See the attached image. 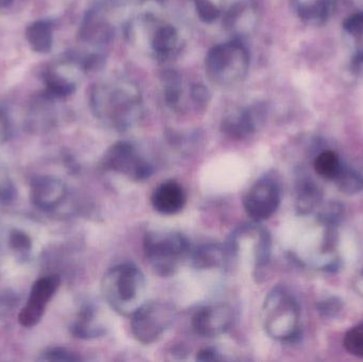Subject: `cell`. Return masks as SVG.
<instances>
[{
    "label": "cell",
    "instance_id": "obj_1",
    "mask_svg": "<svg viewBox=\"0 0 363 362\" xmlns=\"http://www.w3.org/2000/svg\"><path fill=\"white\" fill-rule=\"evenodd\" d=\"M146 290L144 273L131 264L115 266L102 278L104 300L121 316L131 317L146 302Z\"/></svg>",
    "mask_w": 363,
    "mask_h": 362
},
{
    "label": "cell",
    "instance_id": "obj_2",
    "mask_svg": "<svg viewBox=\"0 0 363 362\" xmlns=\"http://www.w3.org/2000/svg\"><path fill=\"white\" fill-rule=\"evenodd\" d=\"M262 322L269 337L277 341H294L300 336V304L289 290L274 287L262 304Z\"/></svg>",
    "mask_w": 363,
    "mask_h": 362
},
{
    "label": "cell",
    "instance_id": "obj_3",
    "mask_svg": "<svg viewBox=\"0 0 363 362\" xmlns=\"http://www.w3.org/2000/svg\"><path fill=\"white\" fill-rule=\"evenodd\" d=\"M144 250L152 269L161 276H170L179 269L189 252V242L174 231H151L145 236Z\"/></svg>",
    "mask_w": 363,
    "mask_h": 362
},
{
    "label": "cell",
    "instance_id": "obj_4",
    "mask_svg": "<svg viewBox=\"0 0 363 362\" xmlns=\"http://www.w3.org/2000/svg\"><path fill=\"white\" fill-rule=\"evenodd\" d=\"M91 108L98 118L121 131L132 127L140 116V100L125 89H96Z\"/></svg>",
    "mask_w": 363,
    "mask_h": 362
},
{
    "label": "cell",
    "instance_id": "obj_5",
    "mask_svg": "<svg viewBox=\"0 0 363 362\" xmlns=\"http://www.w3.org/2000/svg\"><path fill=\"white\" fill-rule=\"evenodd\" d=\"M249 64V53L238 40L216 45L207 52L205 61L209 78L220 84H230L242 79Z\"/></svg>",
    "mask_w": 363,
    "mask_h": 362
},
{
    "label": "cell",
    "instance_id": "obj_6",
    "mask_svg": "<svg viewBox=\"0 0 363 362\" xmlns=\"http://www.w3.org/2000/svg\"><path fill=\"white\" fill-rule=\"evenodd\" d=\"M176 317V307L168 302H145L131 316L132 335L145 346L155 344L172 327Z\"/></svg>",
    "mask_w": 363,
    "mask_h": 362
},
{
    "label": "cell",
    "instance_id": "obj_7",
    "mask_svg": "<svg viewBox=\"0 0 363 362\" xmlns=\"http://www.w3.org/2000/svg\"><path fill=\"white\" fill-rule=\"evenodd\" d=\"M101 167L106 171L121 174L132 181H144L152 174L153 168L133 145L119 142L113 145L101 162Z\"/></svg>",
    "mask_w": 363,
    "mask_h": 362
},
{
    "label": "cell",
    "instance_id": "obj_8",
    "mask_svg": "<svg viewBox=\"0 0 363 362\" xmlns=\"http://www.w3.org/2000/svg\"><path fill=\"white\" fill-rule=\"evenodd\" d=\"M281 204V189L271 178L256 181L243 198V208L255 222L267 220L277 213Z\"/></svg>",
    "mask_w": 363,
    "mask_h": 362
},
{
    "label": "cell",
    "instance_id": "obj_9",
    "mask_svg": "<svg viewBox=\"0 0 363 362\" xmlns=\"http://www.w3.org/2000/svg\"><path fill=\"white\" fill-rule=\"evenodd\" d=\"M60 286L57 276H47L34 283L29 299L19 312V324L26 329L35 327L44 316L47 305Z\"/></svg>",
    "mask_w": 363,
    "mask_h": 362
},
{
    "label": "cell",
    "instance_id": "obj_10",
    "mask_svg": "<svg viewBox=\"0 0 363 362\" xmlns=\"http://www.w3.org/2000/svg\"><path fill=\"white\" fill-rule=\"evenodd\" d=\"M234 323V310L228 304H213L199 308L191 319L196 335L203 338H217L230 331Z\"/></svg>",
    "mask_w": 363,
    "mask_h": 362
},
{
    "label": "cell",
    "instance_id": "obj_11",
    "mask_svg": "<svg viewBox=\"0 0 363 362\" xmlns=\"http://www.w3.org/2000/svg\"><path fill=\"white\" fill-rule=\"evenodd\" d=\"M65 183L52 176H38L32 180L30 196L34 206L45 212L57 210L67 198Z\"/></svg>",
    "mask_w": 363,
    "mask_h": 362
},
{
    "label": "cell",
    "instance_id": "obj_12",
    "mask_svg": "<svg viewBox=\"0 0 363 362\" xmlns=\"http://www.w3.org/2000/svg\"><path fill=\"white\" fill-rule=\"evenodd\" d=\"M185 203V191L176 180H168L162 183L151 196V204L160 214H178L183 210Z\"/></svg>",
    "mask_w": 363,
    "mask_h": 362
},
{
    "label": "cell",
    "instance_id": "obj_13",
    "mask_svg": "<svg viewBox=\"0 0 363 362\" xmlns=\"http://www.w3.org/2000/svg\"><path fill=\"white\" fill-rule=\"evenodd\" d=\"M260 118L262 116H259L257 110L250 108L236 116L225 119L222 123V131L230 137L241 140L256 131Z\"/></svg>",
    "mask_w": 363,
    "mask_h": 362
},
{
    "label": "cell",
    "instance_id": "obj_14",
    "mask_svg": "<svg viewBox=\"0 0 363 362\" xmlns=\"http://www.w3.org/2000/svg\"><path fill=\"white\" fill-rule=\"evenodd\" d=\"M192 266L196 269H218L230 261L228 250L219 244H209L199 247L191 254Z\"/></svg>",
    "mask_w": 363,
    "mask_h": 362
},
{
    "label": "cell",
    "instance_id": "obj_15",
    "mask_svg": "<svg viewBox=\"0 0 363 362\" xmlns=\"http://www.w3.org/2000/svg\"><path fill=\"white\" fill-rule=\"evenodd\" d=\"M25 36L32 50L38 53H48L52 48V23L49 21H34L28 26Z\"/></svg>",
    "mask_w": 363,
    "mask_h": 362
},
{
    "label": "cell",
    "instance_id": "obj_16",
    "mask_svg": "<svg viewBox=\"0 0 363 362\" xmlns=\"http://www.w3.org/2000/svg\"><path fill=\"white\" fill-rule=\"evenodd\" d=\"M72 332L81 339H91L104 335V329L98 321L94 306L86 305L80 310L72 327Z\"/></svg>",
    "mask_w": 363,
    "mask_h": 362
},
{
    "label": "cell",
    "instance_id": "obj_17",
    "mask_svg": "<svg viewBox=\"0 0 363 362\" xmlns=\"http://www.w3.org/2000/svg\"><path fill=\"white\" fill-rule=\"evenodd\" d=\"M43 80L45 84L43 93L52 100L69 97L76 91V84L53 68L44 72Z\"/></svg>",
    "mask_w": 363,
    "mask_h": 362
},
{
    "label": "cell",
    "instance_id": "obj_18",
    "mask_svg": "<svg viewBox=\"0 0 363 362\" xmlns=\"http://www.w3.org/2000/svg\"><path fill=\"white\" fill-rule=\"evenodd\" d=\"M110 27L106 23L100 21L95 12L87 13L85 18L83 19L80 29L81 40L91 44H99V43L108 42L110 38Z\"/></svg>",
    "mask_w": 363,
    "mask_h": 362
},
{
    "label": "cell",
    "instance_id": "obj_19",
    "mask_svg": "<svg viewBox=\"0 0 363 362\" xmlns=\"http://www.w3.org/2000/svg\"><path fill=\"white\" fill-rule=\"evenodd\" d=\"M322 201V191L313 181H301L296 189V208L303 215L313 212Z\"/></svg>",
    "mask_w": 363,
    "mask_h": 362
},
{
    "label": "cell",
    "instance_id": "obj_20",
    "mask_svg": "<svg viewBox=\"0 0 363 362\" xmlns=\"http://www.w3.org/2000/svg\"><path fill=\"white\" fill-rule=\"evenodd\" d=\"M342 166L343 164L334 151H323L315 157L313 162L315 174L325 180L334 181Z\"/></svg>",
    "mask_w": 363,
    "mask_h": 362
},
{
    "label": "cell",
    "instance_id": "obj_21",
    "mask_svg": "<svg viewBox=\"0 0 363 362\" xmlns=\"http://www.w3.org/2000/svg\"><path fill=\"white\" fill-rule=\"evenodd\" d=\"M334 181L339 191L345 195H355L363 189V176L359 172L347 166H342Z\"/></svg>",
    "mask_w": 363,
    "mask_h": 362
},
{
    "label": "cell",
    "instance_id": "obj_22",
    "mask_svg": "<svg viewBox=\"0 0 363 362\" xmlns=\"http://www.w3.org/2000/svg\"><path fill=\"white\" fill-rule=\"evenodd\" d=\"M178 38V31L174 26H162L153 36V50L161 55H169L176 47Z\"/></svg>",
    "mask_w": 363,
    "mask_h": 362
},
{
    "label": "cell",
    "instance_id": "obj_23",
    "mask_svg": "<svg viewBox=\"0 0 363 362\" xmlns=\"http://www.w3.org/2000/svg\"><path fill=\"white\" fill-rule=\"evenodd\" d=\"M343 346L350 354L363 358V324L354 327L345 334Z\"/></svg>",
    "mask_w": 363,
    "mask_h": 362
},
{
    "label": "cell",
    "instance_id": "obj_24",
    "mask_svg": "<svg viewBox=\"0 0 363 362\" xmlns=\"http://www.w3.org/2000/svg\"><path fill=\"white\" fill-rule=\"evenodd\" d=\"M9 246L12 249L13 252L26 259L31 251V240L23 232L14 230L9 236Z\"/></svg>",
    "mask_w": 363,
    "mask_h": 362
},
{
    "label": "cell",
    "instance_id": "obj_25",
    "mask_svg": "<svg viewBox=\"0 0 363 362\" xmlns=\"http://www.w3.org/2000/svg\"><path fill=\"white\" fill-rule=\"evenodd\" d=\"M196 14L204 23H213L220 17V10L211 0H194Z\"/></svg>",
    "mask_w": 363,
    "mask_h": 362
},
{
    "label": "cell",
    "instance_id": "obj_26",
    "mask_svg": "<svg viewBox=\"0 0 363 362\" xmlns=\"http://www.w3.org/2000/svg\"><path fill=\"white\" fill-rule=\"evenodd\" d=\"M343 302L339 298L332 297L320 302L318 310L324 318L333 319L339 316L343 310Z\"/></svg>",
    "mask_w": 363,
    "mask_h": 362
},
{
    "label": "cell",
    "instance_id": "obj_27",
    "mask_svg": "<svg viewBox=\"0 0 363 362\" xmlns=\"http://www.w3.org/2000/svg\"><path fill=\"white\" fill-rule=\"evenodd\" d=\"M15 196V187L8 172L0 166V205L10 203Z\"/></svg>",
    "mask_w": 363,
    "mask_h": 362
},
{
    "label": "cell",
    "instance_id": "obj_28",
    "mask_svg": "<svg viewBox=\"0 0 363 362\" xmlns=\"http://www.w3.org/2000/svg\"><path fill=\"white\" fill-rule=\"evenodd\" d=\"M343 208L338 203H328L324 208V210L320 213L319 218L322 223L328 227H333V225H337L342 218Z\"/></svg>",
    "mask_w": 363,
    "mask_h": 362
},
{
    "label": "cell",
    "instance_id": "obj_29",
    "mask_svg": "<svg viewBox=\"0 0 363 362\" xmlns=\"http://www.w3.org/2000/svg\"><path fill=\"white\" fill-rule=\"evenodd\" d=\"M40 359L46 361H81V357L78 356L77 353L66 349L55 348L44 353Z\"/></svg>",
    "mask_w": 363,
    "mask_h": 362
},
{
    "label": "cell",
    "instance_id": "obj_30",
    "mask_svg": "<svg viewBox=\"0 0 363 362\" xmlns=\"http://www.w3.org/2000/svg\"><path fill=\"white\" fill-rule=\"evenodd\" d=\"M191 98L199 106H205L211 99V94L204 85L196 84L191 87Z\"/></svg>",
    "mask_w": 363,
    "mask_h": 362
},
{
    "label": "cell",
    "instance_id": "obj_31",
    "mask_svg": "<svg viewBox=\"0 0 363 362\" xmlns=\"http://www.w3.org/2000/svg\"><path fill=\"white\" fill-rule=\"evenodd\" d=\"M12 135V125L6 111L0 108V144L10 140Z\"/></svg>",
    "mask_w": 363,
    "mask_h": 362
},
{
    "label": "cell",
    "instance_id": "obj_32",
    "mask_svg": "<svg viewBox=\"0 0 363 362\" xmlns=\"http://www.w3.org/2000/svg\"><path fill=\"white\" fill-rule=\"evenodd\" d=\"M345 28L352 34L363 33V12L352 15L345 21Z\"/></svg>",
    "mask_w": 363,
    "mask_h": 362
},
{
    "label": "cell",
    "instance_id": "obj_33",
    "mask_svg": "<svg viewBox=\"0 0 363 362\" xmlns=\"http://www.w3.org/2000/svg\"><path fill=\"white\" fill-rule=\"evenodd\" d=\"M243 11H245V6L242 4H236L235 6H233L230 10L228 11V14H226L225 18H224L225 26L232 27L235 21L240 16V14H242Z\"/></svg>",
    "mask_w": 363,
    "mask_h": 362
},
{
    "label": "cell",
    "instance_id": "obj_34",
    "mask_svg": "<svg viewBox=\"0 0 363 362\" xmlns=\"http://www.w3.org/2000/svg\"><path fill=\"white\" fill-rule=\"evenodd\" d=\"M219 353L213 349H203L196 355V361H220Z\"/></svg>",
    "mask_w": 363,
    "mask_h": 362
},
{
    "label": "cell",
    "instance_id": "obj_35",
    "mask_svg": "<svg viewBox=\"0 0 363 362\" xmlns=\"http://www.w3.org/2000/svg\"><path fill=\"white\" fill-rule=\"evenodd\" d=\"M355 289L359 293V295L363 298V269L355 280Z\"/></svg>",
    "mask_w": 363,
    "mask_h": 362
},
{
    "label": "cell",
    "instance_id": "obj_36",
    "mask_svg": "<svg viewBox=\"0 0 363 362\" xmlns=\"http://www.w3.org/2000/svg\"><path fill=\"white\" fill-rule=\"evenodd\" d=\"M13 1H14V0H0V10H1V9L9 8V6L13 4Z\"/></svg>",
    "mask_w": 363,
    "mask_h": 362
}]
</instances>
